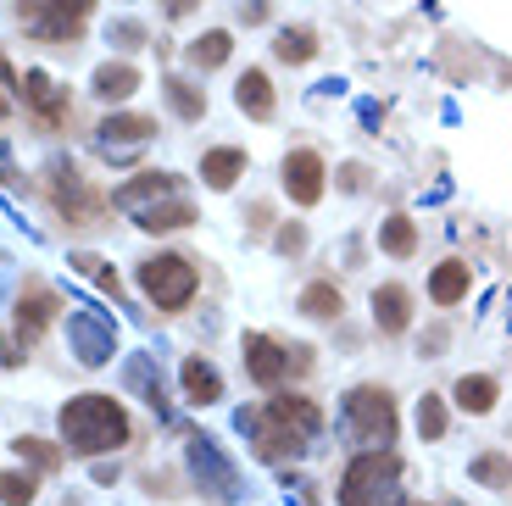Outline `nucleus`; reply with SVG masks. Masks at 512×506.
<instances>
[{
  "label": "nucleus",
  "mask_w": 512,
  "mask_h": 506,
  "mask_svg": "<svg viewBox=\"0 0 512 506\" xmlns=\"http://www.w3.org/2000/svg\"><path fill=\"white\" fill-rule=\"evenodd\" d=\"M123 379H128V390H134L145 406H151V412H162V418H167V395H162V373H156V356H128Z\"/></svg>",
  "instance_id": "dca6fc26"
},
{
  "label": "nucleus",
  "mask_w": 512,
  "mask_h": 506,
  "mask_svg": "<svg viewBox=\"0 0 512 506\" xmlns=\"http://www.w3.org/2000/svg\"><path fill=\"white\" fill-rule=\"evenodd\" d=\"M262 412H268L273 423H284L290 434H301V440H318V429H323V412L307 401V395H273Z\"/></svg>",
  "instance_id": "ddd939ff"
},
{
  "label": "nucleus",
  "mask_w": 512,
  "mask_h": 506,
  "mask_svg": "<svg viewBox=\"0 0 512 506\" xmlns=\"http://www.w3.org/2000/svg\"><path fill=\"white\" fill-rule=\"evenodd\" d=\"M307 367V351H284L279 340H268V334H245V373H251L262 390H273L279 379H290V373H301Z\"/></svg>",
  "instance_id": "0eeeda50"
},
{
  "label": "nucleus",
  "mask_w": 512,
  "mask_h": 506,
  "mask_svg": "<svg viewBox=\"0 0 512 506\" xmlns=\"http://www.w3.org/2000/svg\"><path fill=\"white\" fill-rule=\"evenodd\" d=\"M195 12V0H167V17H190Z\"/></svg>",
  "instance_id": "4c0bfd02"
},
{
  "label": "nucleus",
  "mask_w": 512,
  "mask_h": 506,
  "mask_svg": "<svg viewBox=\"0 0 512 506\" xmlns=\"http://www.w3.org/2000/svg\"><path fill=\"white\" fill-rule=\"evenodd\" d=\"M184 223H195V206L190 201H162V206H151V212H140V228L145 234H167V228H184Z\"/></svg>",
  "instance_id": "393cba45"
},
{
  "label": "nucleus",
  "mask_w": 512,
  "mask_h": 506,
  "mask_svg": "<svg viewBox=\"0 0 512 506\" xmlns=\"http://www.w3.org/2000/svg\"><path fill=\"white\" fill-rule=\"evenodd\" d=\"M301 312H307V317H340V312H346V295L334 290L329 279H318V284L301 290Z\"/></svg>",
  "instance_id": "c85d7f7f"
},
{
  "label": "nucleus",
  "mask_w": 512,
  "mask_h": 506,
  "mask_svg": "<svg viewBox=\"0 0 512 506\" xmlns=\"http://www.w3.org/2000/svg\"><path fill=\"white\" fill-rule=\"evenodd\" d=\"M23 101L39 112V123H51V128L67 117V95L51 84V73H39V67H34V73H23Z\"/></svg>",
  "instance_id": "2eb2a0df"
},
{
  "label": "nucleus",
  "mask_w": 512,
  "mask_h": 506,
  "mask_svg": "<svg viewBox=\"0 0 512 506\" xmlns=\"http://www.w3.org/2000/svg\"><path fill=\"white\" fill-rule=\"evenodd\" d=\"M474 479L501 484V479H507V462H501V456H479V462H474Z\"/></svg>",
  "instance_id": "c9c22d12"
},
{
  "label": "nucleus",
  "mask_w": 512,
  "mask_h": 506,
  "mask_svg": "<svg viewBox=\"0 0 512 506\" xmlns=\"http://www.w3.org/2000/svg\"><path fill=\"white\" fill-rule=\"evenodd\" d=\"M151 134H156L151 117H140V112H117V117H106V123L95 128V145H101L106 162H128V156H134L145 140H151Z\"/></svg>",
  "instance_id": "1a4fd4ad"
},
{
  "label": "nucleus",
  "mask_w": 512,
  "mask_h": 506,
  "mask_svg": "<svg viewBox=\"0 0 512 506\" xmlns=\"http://www.w3.org/2000/svg\"><path fill=\"white\" fill-rule=\"evenodd\" d=\"M17 456H28V462H39V468H56V462H62L45 440H17Z\"/></svg>",
  "instance_id": "473e14b6"
},
{
  "label": "nucleus",
  "mask_w": 512,
  "mask_h": 506,
  "mask_svg": "<svg viewBox=\"0 0 512 506\" xmlns=\"http://www.w3.org/2000/svg\"><path fill=\"white\" fill-rule=\"evenodd\" d=\"M373 323H379V334H401L412 323V295L407 284H379L373 290Z\"/></svg>",
  "instance_id": "4468645a"
},
{
  "label": "nucleus",
  "mask_w": 512,
  "mask_h": 506,
  "mask_svg": "<svg viewBox=\"0 0 512 506\" xmlns=\"http://www.w3.org/2000/svg\"><path fill=\"white\" fill-rule=\"evenodd\" d=\"M184 462H190V479L201 484L212 501H240V473H234V462L218 451V440L195 434V440L184 445Z\"/></svg>",
  "instance_id": "423d86ee"
},
{
  "label": "nucleus",
  "mask_w": 512,
  "mask_h": 506,
  "mask_svg": "<svg viewBox=\"0 0 512 506\" xmlns=\"http://www.w3.org/2000/svg\"><path fill=\"white\" fill-rule=\"evenodd\" d=\"M379 251L384 256H396V262H407L412 251H418V228H412V217H384L379 223Z\"/></svg>",
  "instance_id": "b1692460"
},
{
  "label": "nucleus",
  "mask_w": 512,
  "mask_h": 506,
  "mask_svg": "<svg viewBox=\"0 0 512 506\" xmlns=\"http://www.w3.org/2000/svg\"><path fill=\"white\" fill-rule=\"evenodd\" d=\"M17 106V78H12V67H6V56H0V117Z\"/></svg>",
  "instance_id": "f704fd0d"
},
{
  "label": "nucleus",
  "mask_w": 512,
  "mask_h": 506,
  "mask_svg": "<svg viewBox=\"0 0 512 506\" xmlns=\"http://www.w3.org/2000/svg\"><path fill=\"white\" fill-rule=\"evenodd\" d=\"M0 501H6V506H28V501H34V473H0Z\"/></svg>",
  "instance_id": "7c9ffc66"
},
{
  "label": "nucleus",
  "mask_w": 512,
  "mask_h": 506,
  "mask_svg": "<svg viewBox=\"0 0 512 506\" xmlns=\"http://www.w3.org/2000/svg\"><path fill=\"white\" fill-rule=\"evenodd\" d=\"M184 395H190L195 406L223 401V379H218V367L201 362V356H190V362H184Z\"/></svg>",
  "instance_id": "6ab92c4d"
},
{
  "label": "nucleus",
  "mask_w": 512,
  "mask_h": 506,
  "mask_svg": "<svg viewBox=\"0 0 512 506\" xmlns=\"http://www.w3.org/2000/svg\"><path fill=\"white\" fill-rule=\"evenodd\" d=\"M273 56H279L284 67L312 62V56H318V34H312V28H279V34H273Z\"/></svg>",
  "instance_id": "5701e85b"
},
{
  "label": "nucleus",
  "mask_w": 512,
  "mask_h": 506,
  "mask_svg": "<svg viewBox=\"0 0 512 506\" xmlns=\"http://www.w3.org/2000/svg\"><path fill=\"white\" fill-rule=\"evenodd\" d=\"M162 89H167V106H173L184 123H201V117H206V95L190 84V78H167Z\"/></svg>",
  "instance_id": "a878e982"
},
{
  "label": "nucleus",
  "mask_w": 512,
  "mask_h": 506,
  "mask_svg": "<svg viewBox=\"0 0 512 506\" xmlns=\"http://www.w3.org/2000/svg\"><path fill=\"white\" fill-rule=\"evenodd\" d=\"M340 506H401L396 451H362L340 479Z\"/></svg>",
  "instance_id": "f03ea898"
},
{
  "label": "nucleus",
  "mask_w": 512,
  "mask_h": 506,
  "mask_svg": "<svg viewBox=\"0 0 512 506\" xmlns=\"http://www.w3.org/2000/svg\"><path fill=\"white\" fill-rule=\"evenodd\" d=\"M457 406L462 412H490V406H496V379H485V373H462L457 379Z\"/></svg>",
  "instance_id": "cd10ccee"
},
{
  "label": "nucleus",
  "mask_w": 512,
  "mask_h": 506,
  "mask_svg": "<svg viewBox=\"0 0 512 506\" xmlns=\"http://www.w3.org/2000/svg\"><path fill=\"white\" fill-rule=\"evenodd\" d=\"M67 340H73V356L84 367H101V362H112L117 329H112V317L90 312V306H78V312H67Z\"/></svg>",
  "instance_id": "6e6552de"
},
{
  "label": "nucleus",
  "mask_w": 512,
  "mask_h": 506,
  "mask_svg": "<svg viewBox=\"0 0 512 506\" xmlns=\"http://www.w3.org/2000/svg\"><path fill=\"white\" fill-rule=\"evenodd\" d=\"M418 434L423 440H440L446 434V406H440V395H423L418 401Z\"/></svg>",
  "instance_id": "c756f323"
},
{
  "label": "nucleus",
  "mask_w": 512,
  "mask_h": 506,
  "mask_svg": "<svg viewBox=\"0 0 512 506\" xmlns=\"http://www.w3.org/2000/svg\"><path fill=\"white\" fill-rule=\"evenodd\" d=\"M173 195H179V184H173L167 173H140L134 184L112 190V206H117V212H134V217H140V212H151V206L173 201Z\"/></svg>",
  "instance_id": "f8f14e48"
},
{
  "label": "nucleus",
  "mask_w": 512,
  "mask_h": 506,
  "mask_svg": "<svg viewBox=\"0 0 512 506\" xmlns=\"http://www.w3.org/2000/svg\"><path fill=\"white\" fill-rule=\"evenodd\" d=\"M284 195L295 206H318L323 201V156L318 151H290L284 156Z\"/></svg>",
  "instance_id": "9d476101"
},
{
  "label": "nucleus",
  "mask_w": 512,
  "mask_h": 506,
  "mask_svg": "<svg viewBox=\"0 0 512 506\" xmlns=\"http://www.w3.org/2000/svg\"><path fill=\"white\" fill-rule=\"evenodd\" d=\"M240 23H245V28L268 23V0H240Z\"/></svg>",
  "instance_id": "e433bc0d"
},
{
  "label": "nucleus",
  "mask_w": 512,
  "mask_h": 506,
  "mask_svg": "<svg viewBox=\"0 0 512 506\" xmlns=\"http://www.w3.org/2000/svg\"><path fill=\"white\" fill-rule=\"evenodd\" d=\"M201 178L212 184V190H234V178H245V151H234V145L206 151L201 156Z\"/></svg>",
  "instance_id": "a211bd4d"
},
{
  "label": "nucleus",
  "mask_w": 512,
  "mask_h": 506,
  "mask_svg": "<svg viewBox=\"0 0 512 506\" xmlns=\"http://www.w3.org/2000/svg\"><path fill=\"white\" fill-rule=\"evenodd\" d=\"M51 312H56V295L34 290L23 306H17V334H23V340H39V329L51 323Z\"/></svg>",
  "instance_id": "bb28decb"
},
{
  "label": "nucleus",
  "mask_w": 512,
  "mask_h": 506,
  "mask_svg": "<svg viewBox=\"0 0 512 506\" xmlns=\"http://www.w3.org/2000/svg\"><path fill=\"white\" fill-rule=\"evenodd\" d=\"M468 295V262H440L429 273V301L435 306H457Z\"/></svg>",
  "instance_id": "aec40b11"
},
{
  "label": "nucleus",
  "mask_w": 512,
  "mask_h": 506,
  "mask_svg": "<svg viewBox=\"0 0 512 506\" xmlns=\"http://www.w3.org/2000/svg\"><path fill=\"white\" fill-rule=\"evenodd\" d=\"M17 17L34 39H78V28L90 23V0H17Z\"/></svg>",
  "instance_id": "20e7f679"
},
{
  "label": "nucleus",
  "mask_w": 512,
  "mask_h": 506,
  "mask_svg": "<svg viewBox=\"0 0 512 506\" xmlns=\"http://www.w3.org/2000/svg\"><path fill=\"white\" fill-rule=\"evenodd\" d=\"M346 434L357 445H368V451H390L396 445V406H390V395L373 390V384L351 390L346 395Z\"/></svg>",
  "instance_id": "7ed1b4c3"
},
{
  "label": "nucleus",
  "mask_w": 512,
  "mask_h": 506,
  "mask_svg": "<svg viewBox=\"0 0 512 506\" xmlns=\"http://www.w3.org/2000/svg\"><path fill=\"white\" fill-rule=\"evenodd\" d=\"M106 45H123V51H134V45H145V28L134 23V17H117V23H106Z\"/></svg>",
  "instance_id": "2f4dec72"
},
{
  "label": "nucleus",
  "mask_w": 512,
  "mask_h": 506,
  "mask_svg": "<svg viewBox=\"0 0 512 506\" xmlns=\"http://www.w3.org/2000/svg\"><path fill=\"white\" fill-rule=\"evenodd\" d=\"M62 440L73 456H101L128 440V418L112 395H78L62 406Z\"/></svg>",
  "instance_id": "f257e3e1"
},
{
  "label": "nucleus",
  "mask_w": 512,
  "mask_h": 506,
  "mask_svg": "<svg viewBox=\"0 0 512 506\" xmlns=\"http://www.w3.org/2000/svg\"><path fill=\"white\" fill-rule=\"evenodd\" d=\"M134 89H140V67H128V62L95 67V95H101V101H128Z\"/></svg>",
  "instance_id": "4be33fe9"
},
{
  "label": "nucleus",
  "mask_w": 512,
  "mask_h": 506,
  "mask_svg": "<svg viewBox=\"0 0 512 506\" xmlns=\"http://www.w3.org/2000/svg\"><path fill=\"white\" fill-rule=\"evenodd\" d=\"M51 195H56V206H62L73 223H84V217H95V195L84 190V178H78V167L67 162V156H51Z\"/></svg>",
  "instance_id": "9b49d317"
},
{
  "label": "nucleus",
  "mask_w": 512,
  "mask_h": 506,
  "mask_svg": "<svg viewBox=\"0 0 512 506\" xmlns=\"http://www.w3.org/2000/svg\"><path fill=\"white\" fill-rule=\"evenodd\" d=\"M195 267L184 262V256H151V262H140V290L151 295L162 312H179V306L195 301Z\"/></svg>",
  "instance_id": "39448f33"
},
{
  "label": "nucleus",
  "mask_w": 512,
  "mask_h": 506,
  "mask_svg": "<svg viewBox=\"0 0 512 506\" xmlns=\"http://www.w3.org/2000/svg\"><path fill=\"white\" fill-rule=\"evenodd\" d=\"M273 245H279L284 256H295V251H307V228H301V223H284V228H279V240H273Z\"/></svg>",
  "instance_id": "72a5a7b5"
},
{
  "label": "nucleus",
  "mask_w": 512,
  "mask_h": 506,
  "mask_svg": "<svg viewBox=\"0 0 512 506\" xmlns=\"http://www.w3.org/2000/svg\"><path fill=\"white\" fill-rule=\"evenodd\" d=\"M234 106H240L245 117H256V123H268L273 117V84H268V73H240V84H234Z\"/></svg>",
  "instance_id": "f3484780"
},
{
  "label": "nucleus",
  "mask_w": 512,
  "mask_h": 506,
  "mask_svg": "<svg viewBox=\"0 0 512 506\" xmlns=\"http://www.w3.org/2000/svg\"><path fill=\"white\" fill-rule=\"evenodd\" d=\"M229 51H234V39L223 34V28H212V34L190 39V51H184V62H190L195 73H212V67H223V62H229Z\"/></svg>",
  "instance_id": "412c9836"
},
{
  "label": "nucleus",
  "mask_w": 512,
  "mask_h": 506,
  "mask_svg": "<svg viewBox=\"0 0 512 506\" xmlns=\"http://www.w3.org/2000/svg\"><path fill=\"white\" fill-rule=\"evenodd\" d=\"M0 295H6V279H0Z\"/></svg>",
  "instance_id": "58836bf2"
}]
</instances>
